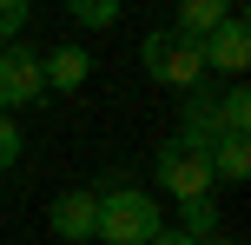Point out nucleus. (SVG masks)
Here are the masks:
<instances>
[{
	"label": "nucleus",
	"mask_w": 251,
	"mask_h": 245,
	"mask_svg": "<svg viewBox=\"0 0 251 245\" xmlns=\"http://www.w3.org/2000/svg\"><path fill=\"white\" fill-rule=\"evenodd\" d=\"M245 66H251V27L231 13V20L205 40V73H231V80H238Z\"/></svg>",
	"instance_id": "obj_7"
},
{
	"label": "nucleus",
	"mask_w": 251,
	"mask_h": 245,
	"mask_svg": "<svg viewBox=\"0 0 251 245\" xmlns=\"http://www.w3.org/2000/svg\"><path fill=\"white\" fill-rule=\"evenodd\" d=\"M205 159H212V179H225V186H245V179H251V146H245V133L218 139Z\"/></svg>",
	"instance_id": "obj_9"
},
{
	"label": "nucleus",
	"mask_w": 251,
	"mask_h": 245,
	"mask_svg": "<svg viewBox=\"0 0 251 245\" xmlns=\"http://www.w3.org/2000/svg\"><path fill=\"white\" fill-rule=\"evenodd\" d=\"M40 93H47V80H40V47H0V113H13V106H33Z\"/></svg>",
	"instance_id": "obj_4"
},
{
	"label": "nucleus",
	"mask_w": 251,
	"mask_h": 245,
	"mask_svg": "<svg viewBox=\"0 0 251 245\" xmlns=\"http://www.w3.org/2000/svg\"><path fill=\"white\" fill-rule=\"evenodd\" d=\"M93 212H100L93 186H73V192H60V199L47 206V225H53V239H66V245H86V239H93Z\"/></svg>",
	"instance_id": "obj_5"
},
{
	"label": "nucleus",
	"mask_w": 251,
	"mask_h": 245,
	"mask_svg": "<svg viewBox=\"0 0 251 245\" xmlns=\"http://www.w3.org/2000/svg\"><path fill=\"white\" fill-rule=\"evenodd\" d=\"M100 212H93V239L106 245H152V232H159V199L139 192V186H100Z\"/></svg>",
	"instance_id": "obj_1"
},
{
	"label": "nucleus",
	"mask_w": 251,
	"mask_h": 245,
	"mask_svg": "<svg viewBox=\"0 0 251 245\" xmlns=\"http://www.w3.org/2000/svg\"><path fill=\"white\" fill-rule=\"evenodd\" d=\"M178 232L185 239H212L218 232V206L212 199H185V206H178Z\"/></svg>",
	"instance_id": "obj_10"
},
{
	"label": "nucleus",
	"mask_w": 251,
	"mask_h": 245,
	"mask_svg": "<svg viewBox=\"0 0 251 245\" xmlns=\"http://www.w3.org/2000/svg\"><path fill=\"white\" fill-rule=\"evenodd\" d=\"M26 153V139H20V126H13V113H0V172L13 166V159Z\"/></svg>",
	"instance_id": "obj_14"
},
{
	"label": "nucleus",
	"mask_w": 251,
	"mask_h": 245,
	"mask_svg": "<svg viewBox=\"0 0 251 245\" xmlns=\"http://www.w3.org/2000/svg\"><path fill=\"white\" fill-rule=\"evenodd\" d=\"M199 245H238V239H225V232H212V239H199Z\"/></svg>",
	"instance_id": "obj_15"
},
{
	"label": "nucleus",
	"mask_w": 251,
	"mask_h": 245,
	"mask_svg": "<svg viewBox=\"0 0 251 245\" xmlns=\"http://www.w3.org/2000/svg\"><path fill=\"white\" fill-rule=\"evenodd\" d=\"M225 126H231V133L251 126V93H245V86H225Z\"/></svg>",
	"instance_id": "obj_13"
},
{
	"label": "nucleus",
	"mask_w": 251,
	"mask_h": 245,
	"mask_svg": "<svg viewBox=\"0 0 251 245\" xmlns=\"http://www.w3.org/2000/svg\"><path fill=\"white\" fill-rule=\"evenodd\" d=\"M152 166H159V186L178 199V206H185V199H212V186H218L212 179V159L192 153V146H178V139H165Z\"/></svg>",
	"instance_id": "obj_3"
},
{
	"label": "nucleus",
	"mask_w": 251,
	"mask_h": 245,
	"mask_svg": "<svg viewBox=\"0 0 251 245\" xmlns=\"http://www.w3.org/2000/svg\"><path fill=\"white\" fill-rule=\"evenodd\" d=\"M26 20H33V7H26V0H0V47H13Z\"/></svg>",
	"instance_id": "obj_11"
},
{
	"label": "nucleus",
	"mask_w": 251,
	"mask_h": 245,
	"mask_svg": "<svg viewBox=\"0 0 251 245\" xmlns=\"http://www.w3.org/2000/svg\"><path fill=\"white\" fill-rule=\"evenodd\" d=\"M93 73V53L79 47V40H60V47L40 53V80H47V93H79Z\"/></svg>",
	"instance_id": "obj_6"
},
{
	"label": "nucleus",
	"mask_w": 251,
	"mask_h": 245,
	"mask_svg": "<svg viewBox=\"0 0 251 245\" xmlns=\"http://www.w3.org/2000/svg\"><path fill=\"white\" fill-rule=\"evenodd\" d=\"M139 66H146L159 86L192 93V86H205V40H185V33H172V27H159V33L139 40Z\"/></svg>",
	"instance_id": "obj_2"
},
{
	"label": "nucleus",
	"mask_w": 251,
	"mask_h": 245,
	"mask_svg": "<svg viewBox=\"0 0 251 245\" xmlns=\"http://www.w3.org/2000/svg\"><path fill=\"white\" fill-rule=\"evenodd\" d=\"M225 20H231L225 0H185V7H178V20H172V33H185V40H212Z\"/></svg>",
	"instance_id": "obj_8"
},
{
	"label": "nucleus",
	"mask_w": 251,
	"mask_h": 245,
	"mask_svg": "<svg viewBox=\"0 0 251 245\" xmlns=\"http://www.w3.org/2000/svg\"><path fill=\"white\" fill-rule=\"evenodd\" d=\"M73 20L79 27H113L119 20V0H73Z\"/></svg>",
	"instance_id": "obj_12"
}]
</instances>
